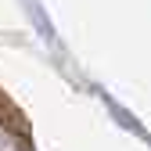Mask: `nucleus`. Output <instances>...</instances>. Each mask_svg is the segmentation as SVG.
Wrapping results in <instances>:
<instances>
[{"label":"nucleus","mask_w":151,"mask_h":151,"mask_svg":"<svg viewBox=\"0 0 151 151\" xmlns=\"http://www.w3.org/2000/svg\"><path fill=\"white\" fill-rule=\"evenodd\" d=\"M0 126H4L7 133H14L22 144H29V122L18 115V108H14V104L4 97V93H0Z\"/></svg>","instance_id":"1"}]
</instances>
